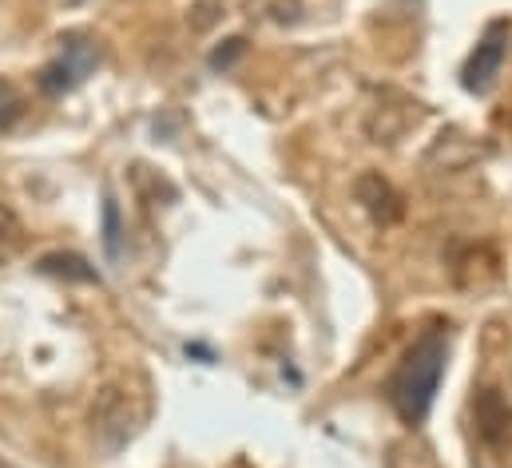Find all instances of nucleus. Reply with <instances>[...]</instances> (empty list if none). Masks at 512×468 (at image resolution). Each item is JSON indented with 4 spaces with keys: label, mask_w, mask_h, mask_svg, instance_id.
Wrapping results in <instances>:
<instances>
[{
    "label": "nucleus",
    "mask_w": 512,
    "mask_h": 468,
    "mask_svg": "<svg viewBox=\"0 0 512 468\" xmlns=\"http://www.w3.org/2000/svg\"><path fill=\"white\" fill-rule=\"evenodd\" d=\"M477 409V433L485 437V445L493 449H512V405L497 393V389H485L477 393L473 401Z\"/></svg>",
    "instance_id": "nucleus-5"
},
{
    "label": "nucleus",
    "mask_w": 512,
    "mask_h": 468,
    "mask_svg": "<svg viewBox=\"0 0 512 468\" xmlns=\"http://www.w3.org/2000/svg\"><path fill=\"white\" fill-rule=\"evenodd\" d=\"M92 429H96V437H100V445L108 453H120L128 445L131 433H135V413H131V397L124 389L108 385L96 397V405H92Z\"/></svg>",
    "instance_id": "nucleus-4"
},
{
    "label": "nucleus",
    "mask_w": 512,
    "mask_h": 468,
    "mask_svg": "<svg viewBox=\"0 0 512 468\" xmlns=\"http://www.w3.org/2000/svg\"><path fill=\"white\" fill-rule=\"evenodd\" d=\"M68 4H84V0H68Z\"/></svg>",
    "instance_id": "nucleus-13"
},
{
    "label": "nucleus",
    "mask_w": 512,
    "mask_h": 468,
    "mask_svg": "<svg viewBox=\"0 0 512 468\" xmlns=\"http://www.w3.org/2000/svg\"><path fill=\"white\" fill-rule=\"evenodd\" d=\"M96 68H100V40L88 36V32H64L60 36V52L40 68L36 84H40L44 96H68Z\"/></svg>",
    "instance_id": "nucleus-2"
},
{
    "label": "nucleus",
    "mask_w": 512,
    "mask_h": 468,
    "mask_svg": "<svg viewBox=\"0 0 512 468\" xmlns=\"http://www.w3.org/2000/svg\"><path fill=\"white\" fill-rule=\"evenodd\" d=\"M505 60H509V20H493L461 68V88L469 96H489L501 80Z\"/></svg>",
    "instance_id": "nucleus-3"
},
{
    "label": "nucleus",
    "mask_w": 512,
    "mask_h": 468,
    "mask_svg": "<svg viewBox=\"0 0 512 468\" xmlns=\"http://www.w3.org/2000/svg\"><path fill=\"white\" fill-rule=\"evenodd\" d=\"M20 238V219L12 215L8 203H0V246H12Z\"/></svg>",
    "instance_id": "nucleus-11"
},
{
    "label": "nucleus",
    "mask_w": 512,
    "mask_h": 468,
    "mask_svg": "<svg viewBox=\"0 0 512 468\" xmlns=\"http://www.w3.org/2000/svg\"><path fill=\"white\" fill-rule=\"evenodd\" d=\"M243 52H247V40H243V36H231V40H223V48L211 52V68H215V72H219V68H231Z\"/></svg>",
    "instance_id": "nucleus-10"
},
{
    "label": "nucleus",
    "mask_w": 512,
    "mask_h": 468,
    "mask_svg": "<svg viewBox=\"0 0 512 468\" xmlns=\"http://www.w3.org/2000/svg\"><path fill=\"white\" fill-rule=\"evenodd\" d=\"M354 195H358V203L374 215V223H382V227H389V223H397L401 215H405V207H401V195L385 183L382 175H362L358 183H354Z\"/></svg>",
    "instance_id": "nucleus-6"
},
{
    "label": "nucleus",
    "mask_w": 512,
    "mask_h": 468,
    "mask_svg": "<svg viewBox=\"0 0 512 468\" xmlns=\"http://www.w3.org/2000/svg\"><path fill=\"white\" fill-rule=\"evenodd\" d=\"M36 270L40 274H48V278H60V282H96L100 286V274H96V266H88V258H80V254H64V250H52V254H44L40 262H36Z\"/></svg>",
    "instance_id": "nucleus-7"
},
{
    "label": "nucleus",
    "mask_w": 512,
    "mask_h": 468,
    "mask_svg": "<svg viewBox=\"0 0 512 468\" xmlns=\"http://www.w3.org/2000/svg\"><path fill=\"white\" fill-rule=\"evenodd\" d=\"M0 468H16V465H12V461H4V457H0Z\"/></svg>",
    "instance_id": "nucleus-12"
},
{
    "label": "nucleus",
    "mask_w": 512,
    "mask_h": 468,
    "mask_svg": "<svg viewBox=\"0 0 512 468\" xmlns=\"http://www.w3.org/2000/svg\"><path fill=\"white\" fill-rule=\"evenodd\" d=\"M24 119V96L12 80H0V131H12Z\"/></svg>",
    "instance_id": "nucleus-8"
},
{
    "label": "nucleus",
    "mask_w": 512,
    "mask_h": 468,
    "mask_svg": "<svg viewBox=\"0 0 512 468\" xmlns=\"http://www.w3.org/2000/svg\"><path fill=\"white\" fill-rule=\"evenodd\" d=\"M445 361H449V334H445V326H429L425 334L413 338V346L405 350L401 365L389 373L385 401L393 405V413L409 429L425 425V417H429V409L437 401L441 377H445Z\"/></svg>",
    "instance_id": "nucleus-1"
},
{
    "label": "nucleus",
    "mask_w": 512,
    "mask_h": 468,
    "mask_svg": "<svg viewBox=\"0 0 512 468\" xmlns=\"http://www.w3.org/2000/svg\"><path fill=\"white\" fill-rule=\"evenodd\" d=\"M104 250H108V258H120V207H116V199L104 203Z\"/></svg>",
    "instance_id": "nucleus-9"
}]
</instances>
